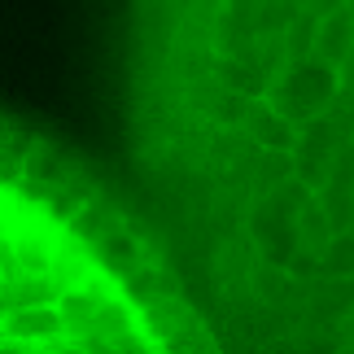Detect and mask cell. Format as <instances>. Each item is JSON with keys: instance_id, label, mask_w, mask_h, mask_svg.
Masks as SVG:
<instances>
[{"instance_id": "1", "label": "cell", "mask_w": 354, "mask_h": 354, "mask_svg": "<svg viewBox=\"0 0 354 354\" xmlns=\"http://www.w3.org/2000/svg\"><path fill=\"white\" fill-rule=\"evenodd\" d=\"M0 354H219L167 245L0 122Z\"/></svg>"}, {"instance_id": "2", "label": "cell", "mask_w": 354, "mask_h": 354, "mask_svg": "<svg viewBox=\"0 0 354 354\" xmlns=\"http://www.w3.org/2000/svg\"><path fill=\"white\" fill-rule=\"evenodd\" d=\"M319 276H337V280H354V232H342L328 254L319 258Z\"/></svg>"}, {"instance_id": "3", "label": "cell", "mask_w": 354, "mask_h": 354, "mask_svg": "<svg viewBox=\"0 0 354 354\" xmlns=\"http://www.w3.org/2000/svg\"><path fill=\"white\" fill-rule=\"evenodd\" d=\"M342 9H346V13H350V22H354V0H346V5H342Z\"/></svg>"}, {"instance_id": "4", "label": "cell", "mask_w": 354, "mask_h": 354, "mask_svg": "<svg viewBox=\"0 0 354 354\" xmlns=\"http://www.w3.org/2000/svg\"><path fill=\"white\" fill-rule=\"evenodd\" d=\"M342 354H354V346H346V350H342Z\"/></svg>"}]
</instances>
